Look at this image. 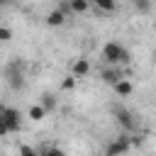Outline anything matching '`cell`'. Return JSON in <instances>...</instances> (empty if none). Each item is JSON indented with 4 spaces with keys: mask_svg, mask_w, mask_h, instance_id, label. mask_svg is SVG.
<instances>
[{
    "mask_svg": "<svg viewBox=\"0 0 156 156\" xmlns=\"http://www.w3.org/2000/svg\"><path fill=\"white\" fill-rule=\"evenodd\" d=\"M115 117H117L119 127L124 129V134H132V132L136 129V119H134V115H132L129 110H124V107H115Z\"/></svg>",
    "mask_w": 156,
    "mask_h": 156,
    "instance_id": "obj_5",
    "label": "cell"
},
{
    "mask_svg": "<svg viewBox=\"0 0 156 156\" xmlns=\"http://www.w3.org/2000/svg\"><path fill=\"white\" fill-rule=\"evenodd\" d=\"M17 156H39V151L34 146H29V144H22L20 151H17Z\"/></svg>",
    "mask_w": 156,
    "mask_h": 156,
    "instance_id": "obj_16",
    "label": "cell"
},
{
    "mask_svg": "<svg viewBox=\"0 0 156 156\" xmlns=\"http://www.w3.org/2000/svg\"><path fill=\"white\" fill-rule=\"evenodd\" d=\"M100 56H102V61H105L107 66H124V63H129V51H127L119 41H107V44L102 46Z\"/></svg>",
    "mask_w": 156,
    "mask_h": 156,
    "instance_id": "obj_1",
    "label": "cell"
},
{
    "mask_svg": "<svg viewBox=\"0 0 156 156\" xmlns=\"http://www.w3.org/2000/svg\"><path fill=\"white\" fill-rule=\"evenodd\" d=\"M129 149H132V144H129V134H119L117 139H112V141L107 144L105 156H124Z\"/></svg>",
    "mask_w": 156,
    "mask_h": 156,
    "instance_id": "obj_4",
    "label": "cell"
},
{
    "mask_svg": "<svg viewBox=\"0 0 156 156\" xmlns=\"http://www.w3.org/2000/svg\"><path fill=\"white\" fill-rule=\"evenodd\" d=\"M7 85L12 90H22L24 88V73H22V61H12L7 66Z\"/></svg>",
    "mask_w": 156,
    "mask_h": 156,
    "instance_id": "obj_3",
    "label": "cell"
},
{
    "mask_svg": "<svg viewBox=\"0 0 156 156\" xmlns=\"http://www.w3.org/2000/svg\"><path fill=\"white\" fill-rule=\"evenodd\" d=\"M0 119H2L5 129H7V134H15V132L22 129V112H20L17 107H7V105H2Z\"/></svg>",
    "mask_w": 156,
    "mask_h": 156,
    "instance_id": "obj_2",
    "label": "cell"
},
{
    "mask_svg": "<svg viewBox=\"0 0 156 156\" xmlns=\"http://www.w3.org/2000/svg\"><path fill=\"white\" fill-rule=\"evenodd\" d=\"M93 2H95V7L102 10V12H112V10L117 7V0H93Z\"/></svg>",
    "mask_w": 156,
    "mask_h": 156,
    "instance_id": "obj_13",
    "label": "cell"
},
{
    "mask_svg": "<svg viewBox=\"0 0 156 156\" xmlns=\"http://www.w3.org/2000/svg\"><path fill=\"white\" fill-rule=\"evenodd\" d=\"M88 7H90V0H71V2H68V10L76 12V15L88 12Z\"/></svg>",
    "mask_w": 156,
    "mask_h": 156,
    "instance_id": "obj_11",
    "label": "cell"
},
{
    "mask_svg": "<svg viewBox=\"0 0 156 156\" xmlns=\"http://www.w3.org/2000/svg\"><path fill=\"white\" fill-rule=\"evenodd\" d=\"M63 22H66V15H63L58 7H56V10H51V12L46 15V24H49V27H61Z\"/></svg>",
    "mask_w": 156,
    "mask_h": 156,
    "instance_id": "obj_10",
    "label": "cell"
},
{
    "mask_svg": "<svg viewBox=\"0 0 156 156\" xmlns=\"http://www.w3.org/2000/svg\"><path fill=\"white\" fill-rule=\"evenodd\" d=\"M134 7H136V12L146 15V12H151V0H134Z\"/></svg>",
    "mask_w": 156,
    "mask_h": 156,
    "instance_id": "obj_14",
    "label": "cell"
},
{
    "mask_svg": "<svg viewBox=\"0 0 156 156\" xmlns=\"http://www.w3.org/2000/svg\"><path fill=\"white\" fill-rule=\"evenodd\" d=\"M100 78H102L107 85H115L117 80L124 78V71H122V66H105V68L100 71Z\"/></svg>",
    "mask_w": 156,
    "mask_h": 156,
    "instance_id": "obj_6",
    "label": "cell"
},
{
    "mask_svg": "<svg viewBox=\"0 0 156 156\" xmlns=\"http://www.w3.org/2000/svg\"><path fill=\"white\" fill-rule=\"evenodd\" d=\"M66 2H71V0H66Z\"/></svg>",
    "mask_w": 156,
    "mask_h": 156,
    "instance_id": "obj_20",
    "label": "cell"
},
{
    "mask_svg": "<svg viewBox=\"0 0 156 156\" xmlns=\"http://www.w3.org/2000/svg\"><path fill=\"white\" fill-rule=\"evenodd\" d=\"M12 39V29L10 27H0V41H10Z\"/></svg>",
    "mask_w": 156,
    "mask_h": 156,
    "instance_id": "obj_18",
    "label": "cell"
},
{
    "mask_svg": "<svg viewBox=\"0 0 156 156\" xmlns=\"http://www.w3.org/2000/svg\"><path fill=\"white\" fill-rule=\"evenodd\" d=\"M27 117H29L32 122H41V119L46 117V112H44V110H41L39 105H32V107L27 110Z\"/></svg>",
    "mask_w": 156,
    "mask_h": 156,
    "instance_id": "obj_12",
    "label": "cell"
},
{
    "mask_svg": "<svg viewBox=\"0 0 156 156\" xmlns=\"http://www.w3.org/2000/svg\"><path fill=\"white\" fill-rule=\"evenodd\" d=\"M112 88H115V93H117L119 98H127V95H132V93H134V85H132V83H129L127 78H122V80H117V83H115Z\"/></svg>",
    "mask_w": 156,
    "mask_h": 156,
    "instance_id": "obj_9",
    "label": "cell"
},
{
    "mask_svg": "<svg viewBox=\"0 0 156 156\" xmlns=\"http://www.w3.org/2000/svg\"><path fill=\"white\" fill-rule=\"evenodd\" d=\"M39 156H66V154H63V149H58V146H46V149L39 151Z\"/></svg>",
    "mask_w": 156,
    "mask_h": 156,
    "instance_id": "obj_15",
    "label": "cell"
},
{
    "mask_svg": "<svg viewBox=\"0 0 156 156\" xmlns=\"http://www.w3.org/2000/svg\"><path fill=\"white\" fill-rule=\"evenodd\" d=\"M7 2H10V0H0V7H5V5H7Z\"/></svg>",
    "mask_w": 156,
    "mask_h": 156,
    "instance_id": "obj_19",
    "label": "cell"
},
{
    "mask_svg": "<svg viewBox=\"0 0 156 156\" xmlns=\"http://www.w3.org/2000/svg\"><path fill=\"white\" fill-rule=\"evenodd\" d=\"M76 83H78V78L66 76V78H63V83H61V90H66V93H68V90H73V88H76Z\"/></svg>",
    "mask_w": 156,
    "mask_h": 156,
    "instance_id": "obj_17",
    "label": "cell"
},
{
    "mask_svg": "<svg viewBox=\"0 0 156 156\" xmlns=\"http://www.w3.org/2000/svg\"><path fill=\"white\" fill-rule=\"evenodd\" d=\"M39 107H41L44 112H54V110L58 107V100H56V95H51V93H44V95L39 98Z\"/></svg>",
    "mask_w": 156,
    "mask_h": 156,
    "instance_id": "obj_8",
    "label": "cell"
},
{
    "mask_svg": "<svg viewBox=\"0 0 156 156\" xmlns=\"http://www.w3.org/2000/svg\"><path fill=\"white\" fill-rule=\"evenodd\" d=\"M90 73V61L88 58H76L73 66H71V76L73 78H85Z\"/></svg>",
    "mask_w": 156,
    "mask_h": 156,
    "instance_id": "obj_7",
    "label": "cell"
}]
</instances>
